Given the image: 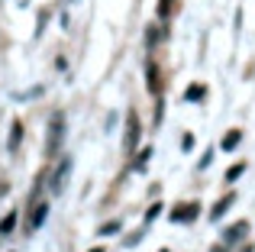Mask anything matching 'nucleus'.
Segmentation results:
<instances>
[{"label":"nucleus","mask_w":255,"mask_h":252,"mask_svg":"<svg viewBox=\"0 0 255 252\" xmlns=\"http://www.w3.org/2000/svg\"><path fill=\"white\" fill-rule=\"evenodd\" d=\"M91 252H104V249H91Z\"/></svg>","instance_id":"18"},{"label":"nucleus","mask_w":255,"mask_h":252,"mask_svg":"<svg viewBox=\"0 0 255 252\" xmlns=\"http://www.w3.org/2000/svg\"><path fill=\"white\" fill-rule=\"evenodd\" d=\"M139 145V117L129 114L126 117V152H132Z\"/></svg>","instance_id":"3"},{"label":"nucleus","mask_w":255,"mask_h":252,"mask_svg":"<svg viewBox=\"0 0 255 252\" xmlns=\"http://www.w3.org/2000/svg\"><path fill=\"white\" fill-rule=\"evenodd\" d=\"M239 139H243V132H239V129H230L223 139H220V145H223V149H236V145H239Z\"/></svg>","instance_id":"8"},{"label":"nucleus","mask_w":255,"mask_h":252,"mask_svg":"<svg viewBox=\"0 0 255 252\" xmlns=\"http://www.w3.org/2000/svg\"><path fill=\"white\" fill-rule=\"evenodd\" d=\"M210 252H230V246H223V243H220V246H213Z\"/></svg>","instance_id":"17"},{"label":"nucleus","mask_w":255,"mask_h":252,"mask_svg":"<svg viewBox=\"0 0 255 252\" xmlns=\"http://www.w3.org/2000/svg\"><path fill=\"white\" fill-rule=\"evenodd\" d=\"M68 171H71V158H62L58 162V168H55V175H52V191H62L65 188V178H68Z\"/></svg>","instance_id":"4"},{"label":"nucleus","mask_w":255,"mask_h":252,"mask_svg":"<svg viewBox=\"0 0 255 252\" xmlns=\"http://www.w3.org/2000/svg\"><path fill=\"white\" fill-rule=\"evenodd\" d=\"M62 136H65V117L55 114V117H52V129H49V142H45V152H49V155H55V152H58Z\"/></svg>","instance_id":"1"},{"label":"nucleus","mask_w":255,"mask_h":252,"mask_svg":"<svg viewBox=\"0 0 255 252\" xmlns=\"http://www.w3.org/2000/svg\"><path fill=\"white\" fill-rule=\"evenodd\" d=\"M233 201H236V197H233V194H226V197H220V201H217V207H213L210 210V220H220V217H223V210L226 207H230V204Z\"/></svg>","instance_id":"7"},{"label":"nucleus","mask_w":255,"mask_h":252,"mask_svg":"<svg viewBox=\"0 0 255 252\" xmlns=\"http://www.w3.org/2000/svg\"><path fill=\"white\" fill-rule=\"evenodd\" d=\"M45 217H49V204H36V207H32V217H29V223H26V227H29V230H39Z\"/></svg>","instance_id":"5"},{"label":"nucleus","mask_w":255,"mask_h":252,"mask_svg":"<svg viewBox=\"0 0 255 252\" xmlns=\"http://www.w3.org/2000/svg\"><path fill=\"white\" fill-rule=\"evenodd\" d=\"M117 230H120V220H110V223H104V227H100V233H104V236H113Z\"/></svg>","instance_id":"13"},{"label":"nucleus","mask_w":255,"mask_h":252,"mask_svg":"<svg viewBox=\"0 0 255 252\" xmlns=\"http://www.w3.org/2000/svg\"><path fill=\"white\" fill-rule=\"evenodd\" d=\"M243 171H246V162H239V165H233V168H230V175H226V181H236V178H239V175H243Z\"/></svg>","instance_id":"12"},{"label":"nucleus","mask_w":255,"mask_h":252,"mask_svg":"<svg viewBox=\"0 0 255 252\" xmlns=\"http://www.w3.org/2000/svg\"><path fill=\"white\" fill-rule=\"evenodd\" d=\"M158 13H162V16H168V13H171V0H162V3H158Z\"/></svg>","instance_id":"15"},{"label":"nucleus","mask_w":255,"mask_h":252,"mask_svg":"<svg viewBox=\"0 0 255 252\" xmlns=\"http://www.w3.org/2000/svg\"><path fill=\"white\" fill-rule=\"evenodd\" d=\"M197 214H200V204H178V207L171 210V220L174 223H191Z\"/></svg>","instance_id":"2"},{"label":"nucleus","mask_w":255,"mask_h":252,"mask_svg":"<svg viewBox=\"0 0 255 252\" xmlns=\"http://www.w3.org/2000/svg\"><path fill=\"white\" fill-rule=\"evenodd\" d=\"M13 223H16V214H6L3 217V223H0V236H6L13 230Z\"/></svg>","instance_id":"11"},{"label":"nucleus","mask_w":255,"mask_h":252,"mask_svg":"<svg viewBox=\"0 0 255 252\" xmlns=\"http://www.w3.org/2000/svg\"><path fill=\"white\" fill-rule=\"evenodd\" d=\"M162 252H168V249H162Z\"/></svg>","instance_id":"19"},{"label":"nucleus","mask_w":255,"mask_h":252,"mask_svg":"<svg viewBox=\"0 0 255 252\" xmlns=\"http://www.w3.org/2000/svg\"><path fill=\"white\" fill-rule=\"evenodd\" d=\"M145 78H149V88H152V91H158V68H155V62L145 65Z\"/></svg>","instance_id":"9"},{"label":"nucleus","mask_w":255,"mask_h":252,"mask_svg":"<svg viewBox=\"0 0 255 252\" xmlns=\"http://www.w3.org/2000/svg\"><path fill=\"white\" fill-rule=\"evenodd\" d=\"M158 210H162V204H155V207H152V210H149V214H145V220H149V223H152V220H155V217H158Z\"/></svg>","instance_id":"16"},{"label":"nucleus","mask_w":255,"mask_h":252,"mask_svg":"<svg viewBox=\"0 0 255 252\" xmlns=\"http://www.w3.org/2000/svg\"><path fill=\"white\" fill-rule=\"evenodd\" d=\"M19 139H23V126H19V123H13V129H10V152H16Z\"/></svg>","instance_id":"10"},{"label":"nucleus","mask_w":255,"mask_h":252,"mask_svg":"<svg viewBox=\"0 0 255 252\" xmlns=\"http://www.w3.org/2000/svg\"><path fill=\"white\" fill-rule=\"evenodd\" d=\"M197 97H204V88H200V84H194V88L187 91V101H197Z\"/></svg>","instance_id":"14"},{"label":"nucleus","mask_w":255,"mask_h":252,"mask_svg":"<svg viewBox=\"0 0 255 252\" xmlns=\"http://www.w3.org/2000/svg\"><path fill=\"white\" fill-rule=\"evenodd\" d=\"M246 230H249V223H236V227H230V230H226V236H223V246H233L236 240H243Z\"/></svg>","instance_id":"6"}]
</instances>
